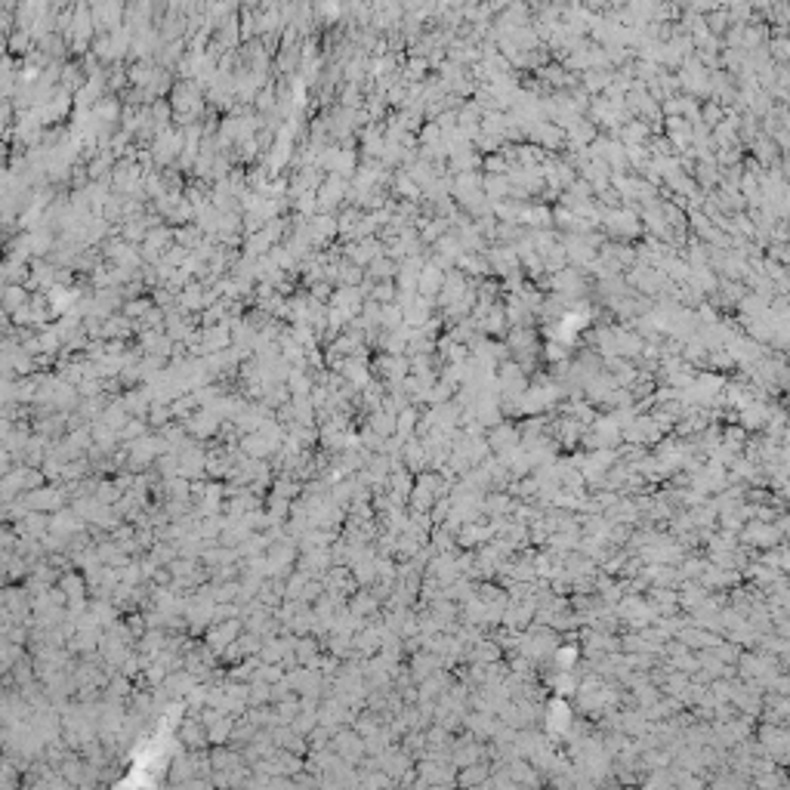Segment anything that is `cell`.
Returning a JSON list of instances; mask_svg holds the SVG:
<instances>
[{
    "label": "cell",
    "instance_id": "obj_1",
    "mask_svg": "<svg viewBox=\"0 0 790 790\" xmlns=\"http://www.w3.org/2000/svg\"><path fill=\"white\" fill-rule=\"evenodd\" d=\"M22 507L31 509V513H46V509L59 507V491H50V488H31V491H22Z\"/></svg>",
    "mask_w": 790,
    "mask_h": 790
},
{
    "label": "cell",
    "instance_id": "obj_5",
    "mask_svg": "<svg viewBox=\"0 0 790 790\" xmlns=\"http://www.w3.org/2000/svg\"><path fill=\"white\" fill-rule=\"evenodd\" d=\"M62 590L72 596V599H81V590H83V587H81V580H77L74 575H65V577H62Z\"/></svg>",
    "mask_w": 790,
    "mask_h": 790
},
{
    "label": "cell",
    "instance_id": "obj_4",
    "mask_svg": "<svg viewBox=\"0 0 790 790\" xmlns=\"http://www.w3.org/2000/svg\"><path fill=\"white\" fill-rule=\"evenodd\" d=\"M19 657H22V648L15 645V642H10V639L0 642V673L13 670V664L19 661Z\"/></svg>",
    "mask_w": 790,
    "mask_h": 790
},
{
    "label": "cell",
    "instance_id": "obj_3",
    "mask_svg": "<svg viewBox=\"0 0 790 790\" xmlns=\"http://www.w3.org/2000/svg\"><path fill=\"white\" fill-rule=\"evenodd\" d=\"M31 31L28 28H15L10 37H6V50L15 53V56H25V53H31Z\"/></svg>",
    "mask_w": 790,
    "mask_h": 790
},
{
    "label": "cell",
    "instance_id": "obj_2",
    "mask_svg": "<svg viewBox=\"0 0 790 790\" xmlns=\"http://www.w3.org/2000/svg\"><path fill=\"white\" fill-rule=\"evenodd\" d=\"M28 300H31V293L25 290V284H6L4 293H0V309H4L6 315H13V312H19Z\"/></svg>",
    "mask_w": 790,
    "mask_h": 790
}]
</instances>
